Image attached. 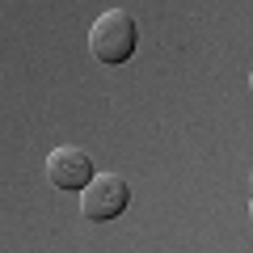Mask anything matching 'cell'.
<instances>
[{
	"mask_svg": "<svg viewBox=\"0 0 253 253\" xmlns=\"http://www.w3.org/2000/svg\"><path fill=\"white\" fill-rule=\"evenodd\" d=\"M249 89H253V72H249Z\"/></svg>",
	"mask_w": 253,
	"mask_h": 253,
	"instance_id": "8992f818",
	"label": "cell"
},
{
	"mask_svg": "<svg viewBox=\"0 0 253 253\" xmlns=\"http://www.w3.org/2000/svg\"><path fill=\"white\" fill-rule=\"evenodd\" d=\"M249 190H253V173H249Z\"/></svg>",
	"mask_w": 253,
	"mask_h": 253,
	"instance_id": "5b68a950",
	"label": "cell"
},
{
	"mask_svg": "<svg viewBox=\"0 0 253 253\" xmlns=\"http://www.w3.org/2000/svg\"><path fill=\"white\" fill-rule=\"evenodd\" d=\"M249 224H253V203H249Z\"/></svg>",
	"mask_w": 253,
	"mask_h": 253,
	"instance_id": "277c9868",
	"label": "cell"
},
{
	"mask_svg": "<svg viewBox=\"0 0 253 253\" xmlns=\"http://www.w3.org/2000/svg\"><path fill=\"white\" fill-rule=\"evenodd\" d=\"M93 177H97V173H93L89 152L76 148V144H63V148H55V152L46 156V181H51L55 190H76V194H81Z\"/></svg>",
	"mask_w": 253,
	"mask_h": 253,
	"instance_id": "3957f363",
	"label": "cell"
},
{
	"mask_svg": "<svg viewBox=\"0 0 253 253\" xmlns=\"http://www.w3.org/2000/svg\"><path fill=\"white\" fill-rule=\"evenodd\" d=\"M126 207H131V186H126V177H118V173H97V177L81 190V215L89 219V224H110V219H118Z\"/></svg>",
	"mask_w": 253,
	"mask_h": 253,
	"instance_id": "7a4b0ae2",
	"label": "cell"
},
{
	"mask_svg": "<svg viewBox=\"0 0 253 253\" xmlns=\"http://www.w3.org/2000/svg\"><path fill=\"white\" fill-rule=\"evenodd\" d=\"M135 42H139V30H135V17L126 9H106L97 21L89 26V55L97 63H126L135 55Z\"/></svg>",
	"mask_w": 253,
	"mask_h": 253,
	"instance_id": "6da1fadb",
	"label": "cell"
}]
</instances>
